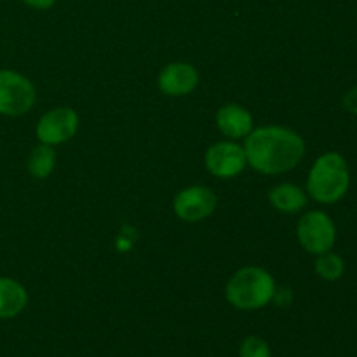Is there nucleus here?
Returning a JSON list of instances; mask_svg holds the SVG:
<instances>
[{
  "label": "nucleus",
  "mask_w": 357,
  "mask_h": 357,
  "mask_svg": "<svg viewBox=\"0 0 357 357\" xmlns=\"http://www.w3.org/2000/svg\"><path fill=\"white\" fill-rule=\"evenodd\" d=\"M246 160L264 174H281L295 169L305 153V143L298 132L282 126H265L248 135L244 143Z\"/></svg>",
  "instance_id": "f257e3e1"
},
{
  "label": "nucleus",
  "mask_w": 357,
  "mask_h": 357,
  "mask_svg": "<svg viewBox=\"0 0 357 357\" xmlns=\"http://www.w3.org/2000/svg\"><path fill=\"white\" fill-rule=\"evenodd\" d=\"M351 174L344 157L337 152L323 153L314 162L307 178V192L323 204L338 202L349 190Z\"/></svg>",
  "instance_id": "f03ea898"
},
{
  "label": "nucleus",
  "mask_w": 357,
  "mask_h": 357,
  "mask_svg": "<svg viewBox=\"0 0 357 357\" xmlns=\"http://www.w3.org/2000/svg\"><path fill=\"white\" fill-rule=\"evenodd\" d=\"M225 295L236 309L257 310L274 300L275 281L265 268L244 267L230 278Z\"/></svg>",
  "instance_id": "7ed1b4c3"
},
{
  "label": "nucleus",
  "mask_w": 357,
  "mask_h": 357,
  "mask_svg": "<svg viewBox=\"0 0 357 357\" xmlns=\"http://www.w3.org/2000/svg\"><path fill=\"white\" fill-rule=\"evenodd\" d=\"M35 98V86L26 77L13 70H0V114L7 117L26 114Z\"/></svg>",
  "instance_id": "20e7f679"
},
{
  "label": "nucleus",
  "mask_w": 357,
  "mask_h": 357,
  "mask_svg": "<svg viewBox=\"0 0 357 357\" xmlns=\"http://www.w3.org/2000/svg\"><path fill=\"white\" fill-rule=\"evenodd\" d=\"M296 236L303 250L312 255H323L331 251L337 241V229L324 211H309L300 218Z\"/></svg>",
  "instance_id": "39448f33"
},
{
  "label": "nucleus",
  "mask_w": 357,
  "mask_h": 357,
  "mask_svg": "<svg viewBox=\"0 0 357 357\" xmlns=\"http://www.w3.org/2000/svg\"><path fill=\"white\" fill-rule=\"evenodd\" d=\"M79 129V114L73 108L58 107L42 115L37 124V138L44 145H61L75 136Z\"/></svg>",
  "instance_id": "423d86ee"
},
{
  "label": "nucleus",
  "mask_w": 357,
  "mask_h": 357,
  "mask_svg": "<svg viewBox=\"0 0 357 357\" xmlns=\"http://www.w3.org/2000/svg\"><path fill=\"white\" fill-rule=\"evenodd\" d=\"M173 208L178 218L183 220V222H201V220L211 216L216 209V195L213 194L211 188L194 185V187L178 192Z\"/></svg>",
  "instance_id": "0eeeda50"
},
{
  "label": "nucleus",
  "mask_w": 357,
  "mask_h": 357,
  "mask_svg": "<svg viewBox=\"0 0 357 357\" xmlns=\"http://www.w3.org/2000/svg\"><path fill=\"white\" fill-rule=\"evenodd\" d=\"M206 167L218 178H234L246 167V153L234 142L215 143L206 152Z\"/></svg>",
  "instance_id": "6e6552de"
},
{
  "label": "nucleus",
  "mask_w": 357,
  "mask_h": 357,
  "mask_svg": "<svg viewBox=\"0 0 357 357\" xmlns=\"http://www.w3.org/2000/svg\"><path fill=\"white\" fill-rule=\"evenodd\" d=\"M199 82V73L188 63H171L160 72L159 89L167 96H185Z\"/></svg>",
  "instance_id": "1a4fd4ad"
},
{
  "label": "nucleus",
  "mask_w": 357,
  "mask_h": 357,
  "mask_svg": "<svg viewBox=\"0 0 357 357\" xmlns=\"http://www.w3.org/2000/svg\"><path fill=\"white\" fill-rule=\"evenodd\" d=\"M216 126L229 138H244L253 129V117L239 105H225L216 114Z\"/></svg>",
  "instance_id": "9d476101"
},
{
  "label": "nucleus",
  "mask_w": 357,
  "mask_h": 357,
  "mask_svg": "<svg viewBox=\"0 0 357 357\" xmlns=\"http://www.w3.org/2000/svg\"><path fill=\"white\" fill-rule=\"evenodd\" d=\"M28 293L21 282L0 278V319L16 317L26 307Z\"/></svg>",
  "instance_id": "9b49d317"
},
{
  "label": "nucleus",
  "mask_w": 357,
  "mask_h": 357,
  "mask_svg": "<svg viewBox=\"0 0 357 357\" xmlns=\"http://www.w3.org/2000/svg\"><path fill=\"white\" fill-rule=\"evenodd\" d=\"M268 201L275 209L282 213H298L307 206V195L300 187L293 183H281L268 194Z\"/></svg>",
  "instance_id": "f8f14e48"
},
{
  "label": "nucleus",
  "mask_w": 357,
  "mask_h": 357,
  "mask_svg": "<svg viewBox=\"0 0 357 357\" xmlns=\"http://www.w3.org/2000/svg\"><path fill=\"white\" fill-rule=\"evenodd\" d=\"M56 153L51 145H38L31 150L30 157H28V171L31 176L38 178V180H45L49 174L54 169Z\"/></svg>",
  "instance_id": "ddd939ff"
},
{
  "label": "nucleus",
  "mask_w": 357,
  "mask_h": 357,
  "mask_svg": "<svg viewBox=\"0 0 357 357\" xmlns=\"http://www.w3.org/2000/svg\"><path fill=\"white\" fill-rule=\"evenodd\" d=\"M316 272L324 281H338L344 275L345 264L342 257L328 251V253L319 255V258H317Z\"/></svg>",
  "instance_id": "4468645a"
},
{
  "label": "nucleus",
  "mask_w": 357,
  "mask_h": 357,
  "mask_svg": "<svg viewBox=\"0 0 357 357\" xmlns=\"http://www.w3.org/2000/svg\"><path fill=\"white\" fill-rule=\"evenodd\" d=\"M241 357H272L271 347L267 342L260 337H248L244 338L239 347Z\"/></svg>",
  "instance_id": "2eb2a0df"
},
{
  "label": "nucleus",
  "mask_w": 357,
  "mask_h": 357,
  "mask_svg": "<svg viewBox=\"0 0 357 357\" xmlns=\"http://www.w3.org/2000/svg\"><path fill=\"white\" fill-rule=\"evenodd\" d=\"M344 107L347 108L351 114L357 115V87H354V89H351L347 94H345V96H344Z\"/></svg>",
  "instance_id": "dca6fc26"
},
{
  "label": "nucleus",
  "mask_w": 357,
  "mask_h": 357,
  "mask_svg": "<svg viewBox=\"0 0 357 357\" xmlns=\"http://www.w3.org/2000/svg\"><path fill=\"white\" fill-rule=\"evenodd\" d=\"M275 302L281 303V305H288V303H291V291L289 289H275V295H274Z\"/></svg>",
  "instance_id": "f3484780"
},
{
  "label": "nucleus",
  "mask_w": 357,
  "mask_h": 357,
  "mask_svg": "<svg viewBox=\"0 0 357 357\" xmlns=\"http://www.w3.org/2000/svg\"><path fill=\"white\" fill-rule=\"evenodd\" d=\"M24 2L35 9H49L54 3V0H24Z\"/></svg>",
  "instance_id": "a211bd4d"
}]
</instances>
